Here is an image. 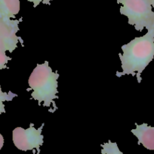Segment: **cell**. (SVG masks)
Here are the masks:
<instances>
[{"instance_id":"13","label":"cell","mask_w":154,"mask_h":154,"mask_svg":"<svg viewBox=\"0 0 154 154\" xmlns=\"http://www.w3.org/2000/svg\"><path fill=\"white\" fill-rule=\"evenodd\" d=\"M148 2H149V4L152 5V8H154V0H147Z\"/></svg>"},{"instance_id":"14","label":"cell","mask_w":154,"mask_h":154,"mask_svg":"<svg viewBox=\"0 0 154 154\" xmlns=\"http://www.w3.org/2000/svg\"><path fill=\"white\" fill-rule=\"evenodd\" d=\"M49 1H52V0H49Z\"/></svg>"},{"instance_id":"7","label":"cell","mask_w":154,"mask_h":154,"mask_svg":"<svg viewBox=\"0 0 154 154\" xmlns=\"http://www.w3.org/2000/svg\"><path fill=\"white\" fill-rule=\"evenodd\" d=\"M20 9V0H0V20L14 18Z\"/></svg>"},{"instance_id":"10","label":"cell","mask_w":154,"mask_h":154,"mask_svg":"<svg viewBox=\"0 0 154 154\" xmlns=\"http://www.w3.org/2000/svg\"><path fill=\"white\" fill-rule=\"evenodd\" d=\"M10 60L11 58L6 55L5 51L0 48V71L7 69V63Z\"/></svg>"},{"instance_id":"4","label":"cell","mask_w":154,"mask_h":154,"mask_svg":"<svg viewBox=\"0 0 154 154\" xmlns=\"http://www.w3.org/2000/svg\"><path fill=\"white\" fill-rule=\"evenodd\" d=\"M43 126L44 124H42L41 127L36 129L33 124H31L28 129L15 128L12 132V140L15 147L23 151L36 149L39 154V148L44 142V137L42 134Z\"/></svg>"},{"instance_id":"2","label":"cell","mask_w":154,"mask_h":154,"mask_svg":"<svg viewBox=\"0 0 154 154\" xmlns=\"http://www.w3.org/2000/svg\"><path fill=\"white\" fill-rule=\"evenodd\" d=\"M58 78V72L52 70L48 62L38 64L28 80L29 87L33 91L31 97L43 106L50 108L53 104L55 107L54 100L57 99Z\"/></svg>"},{"instance_id":"9","label":"cell","mask_w":154,"mask_h":154,"mask_svg":"<svg viewBox=\"0 0 154 154\" xmlns=\"http://www.w3.org/2000/svg\"><path fill=\"white\" fill-rule=\"evenodd\" d=\"M18 96L16 93H14L12 92H8V93H4L2 92L0 86V114L5 113V109L4 102H10L14 97Z\"/></svg>"},{"instance_id":"1","label":"cell","mask_w":154,"mask_h":154,"mask_svg":"<svg viewBox=\"0 0 154 154\" xmlns=\"http://www.w3.org/2000/svg\"><path fill=\"white\" fill-rule=\"evenodd\" d=\"M122 51L119 54L122 72H116V76L135 75L137 82L140 83L141 73L154 58V27L143 36L122 45Z\"/></svg>"},{"instance_id":"5","label":"cell","mask_w":154,"mask_h":154,"mask_svg":"<svg viewBox=\"0 0 154 154\" xmlns=\"http://www.w3.org/2000/svg\"><path fill=\"white\" fill-rule=\"evenodd\" d=\"M20 21L21 20H0V48L5 52H13L19 42L23 43V39L17 35Z\"/></svg>"},{"instance_id":"3","label":"cell","mask_w":154,"mask_h":154,"mask_svg":"<svg viewBox=\"0 0 154 154\" xmlns=\"http://www.w3.org/2000/svg\"><path fill=\"white\" fill-rule=\"evenodd\" d=\"M121 14L128 18L129 25L136 30H149L154 27V11L147 0H117Z\"/></svg>"},{"instance_id":"6","label":"cell","mask_w":154,"mask_h":154,"mask_svg":"<svg viewBox=\"0 0 154 154\" xmlns=\"http://www.w3.org/2000/svg\"><path fill=\"white\" fill-rule=\"evenodd\" d=\"M131 132L138 140V144H142L145 148L154 150V127L146 123L137 125Z\"/></svg>"},{"instance_id":"8","label":"cell","mask_w":154,"mask_h":154,"mask_svg":"<svg viewBox=\"0 0 154 154\" xmlns=\"http://www.w3.org/2000/svg\"><path fill=\"white\" fill-rule=\"evenodd\" d=\"M102 154H122V152L120 151L119 148L116 143L112 142L111 141H109L107 143L101 144Z\"/></svg>"},{"instance_id":"12","label":"cell","mask_w":154,"mask_h":154,"mask_svg":"<svg viewBox=\"0 0 154 154\" xmlns=\"http://www.w3.org/2000/svg\"><path fill=\"white\" fill-rule=\"evenodd\" d=\"M3 144H4V138H3L2 135L0 134V150L2 148Z\"/></svg>"},{"instance_id":"11","label":"cell","mask_w":154,"mask_h":154,"mask_svg":"<svg viewBox=\"0 0 154 154\" xmlns=\"http://www.w3.org/2000/svg\"><path fill=\"white\" fill-rule=\"evenodd\" d=\"M30 2L33 3V7H37L39 5H40L41 3H45V4H48V0H27Z\"/></svg>"}]
</instances>
